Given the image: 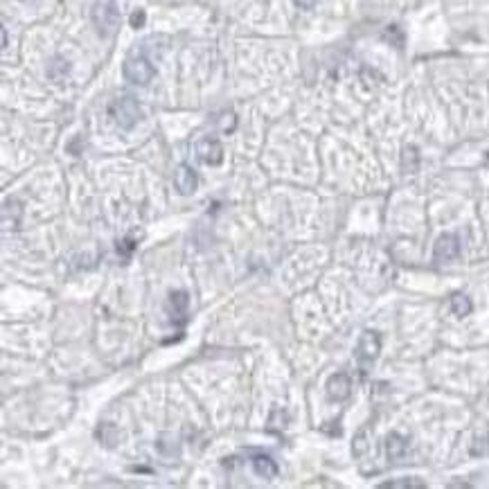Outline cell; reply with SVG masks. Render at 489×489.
<instances>
[{
  "label": "cell",
  "instance_id": "6",
  "mask_svg": "<svg viewBox=\"0 0 489 489\" xmlns=\"http://www.w3.org/2000/svg\"><path fill=\"white\" fill-rule=\"evenodd\" d=\"M196 156H199L201 163L212 165V167L221 165L223 163V145H221V140L214 138V136L201 138L199 142H196Z\"/></svg>",
  "mask_w": 489,
  "mask_h": 489
},
{
  "label": "cell",
  "instance_id": "8",
  "mask_svg": "<svg viewBox=\"0 0 489 489\" xmlns=\"http://www.w3.org/2000/svg\"><path fill=\"white\" fill-rule=\"evenodd\" d=\"M352 392V381L345 372H336L331 374L329 381H327V397L331 401H345Z\"/></svg>",
  "mask_w": 489,
  "mask_h": 489
},
{
  "label": "cell",
  "instance_id": "18",
  "mask_svg": "<svg viewBox=\"0 0 489 489\" xmlns=\"http://www.w3.org/2000/svg\"><path fill=\"white\" fill-rule=\"evenodd\" d=\"M295 5L300 7V10H311L313 5H316V0H293Z\"/></svg>",
  "mask_w": 489,
  "mask_h": 489
},
{
  "label": "cell",
  "instance_id": "20",
  "mask_svg": "<svg viewBox=\"0 0 489 489\" xmlns=\"http://www.w3.org/2000/svg\"><path fill=\"white\" fill-rule=\"evenodd\" d=\"M23 3H32V0H23Z\"/></svg>",
  "mask_w": 489,
  "mask_h": 489
},
{
  "label": "cell",
  "instance_id": "11",
  "mask_svg": "<svg viewBox=\"0 0 489 489\" xmlns=\"http://www.w3.org/2000/svg\"><path fill=\"white\" fill-rule=\"evenodd\" d=\"M406 451H408V440L404 438V435H399V433H390L388 438H386V456L388 460H401L406 456Z\"/></svg>",
  "mask_w": 489,
  "mask_h": 489
},
{
  "label": "cell",
  "instance_id": "17",
  "mask_svg": "<svg viewBox=\"0 0 489 489\" xmlns=\"http://www.w3.org/2000/svg\"><path fill=\"white\" fill-rule=\"evenodd\" d=\"M145 21H147V14H145V10H138V12L131 14V28H133V30L145 28Z\"/></svg>",
  "mask_w": 489,
  "mask_h": 489
},
{
  "label": "cell",
  "instance_id": "3",
  "mask_svg": "<svg viewBox=\"0 0 489 489\" xmlns=\"http://www.w3.org/2000/svg\"><path fill=\"white\" fill-rule=\"evenodd\" d=\"M109 113L111 118L116 120V124L122 127V129H133L140 120H142V109H140V104L133 100V98H118L111 102L109 107Z\"/></svg>",
  "mask_w": 489,
  "mask_h": 489
},
{
  "label": "cell",
  "instance_id": "16",
  "mask_svg": "<svg viewBox=\"0 0 489 489\" xmlns=\"http://www.w3.org/2000/svg\"><path fill=\"white\" fill-rule=\"evenodd\" d=\"M404 169L406 172L417 169V149L415 147H406L404 149Z\"/></svg>",
  "mask_w": 489,
  "mask_h": 489
},
{
  "label": "cell",
  "instance_id": "13",
  "mask_svg": "<svg viewBox=\"0 0 489 489\" xmlns=\"http://www.w3.org/2000/svg\"><path fill=\"white\" fill-rule=\"evenodd\" d=\"M68 70H70L68 61H64L61 57H57V59H52V61H50V66H48V77H50V80H55V82H61V80H64V77L68 75Z\"/></svg>",
  "mask_w": 489,
  "mask_h": 489
},
{
  "label": "cell",
  "instance_id": "4",
  "mask_svg": "<svg viewBox=\"0 0 489 489\" xmlns=\"http://www.w3.org/2000/svg\"><path fill=\"white\" fill-rule=\"evenodd\" d=\"M379 352H381V336L377 331L365 329L359 338V343H356V361H359V365L365 370L368 365L377 361Z\"/></svg>",
  "mask_w": 489,
  "mask_h": 489
},
{
  "label": "cell",
  "instance_id": "2",
  "mask_svg": "<svg viewBox=\"0 0 489 489\" xmlns=\"http://www.w3.org/2000/svg\"><path fill=\"white\" fill-rule=\"evenodd\" d=\"M122 75L133 86H147L156 77V68L145 55H129L122 64Z\"/></svg>",
  "mask_w": 489,
  "mask_h": 489
},
{
  "label": "cell",
  "instance_id": "1",
  "mask_svg": "<svg viewBox=\"0 0 489 489\" xmlns=\"http://www.w3.org/2000/svg\"><path fill=\"white\" fill-rule=\"evenodd\" d=\"M91 21H93L100 37H104V39L116 37L120 30V21H122L118 3L116 0H98L91 10Z\"/></svg>",
  "mask_w": 489,
  "mask_h": 489
},
{
  "label": "cell",
  "instance_id": "5",
  "mask_svg": "<svg viewBox=\"0 0 489 489\" xmlns=\"http://www.w3.org/2000/svg\"><path fill=\"white\" fill-rule=\"evenodd\" d=\"M460 257V239L458 234L444 232L438 237L433 246V261L435 264H451Z\"/></svg>",
  "mask_w": 489,
  "mask_h": 489
},
{
  "label": "cell",
  "instance_id": "12",
  "mask_svg": "<svg viewBox=\"0 0 489 489\" xmlns=\"http://www.w3.org/2000/svg\"><path fill=\"white\" fill-rule=\"evenodd\" d=\"M451 311L456 313V316L465 318L471 313V300L467 298L465 293H453L451 295Z\"/></svg>",
  "mask_w": 489,
  "mask_h": 489
},
{
  "label": "cell",
  "instance_id": "19",
  "mask_svg": "<svg viewBox=\"0 0 489 489\" xmlns=\"http://www.w3.org/2000/svg\"><path fill=\"white\" fill-rule=\"evenodd\" d=\"M7 48V30L3 28V50Z\"/></svg>",
  "mask_w": 489,
  "mask_h": 489
},
{
  "label": "cell",
  "instance_id": "9",
  "mask_svg": "<svg viewBox=\"0 0 489 489\" xmlns=\"http://www.w3.org/2000/svg\"><path fill=\"white\" fill-rule=\"evenodd\" d=\"M187 304H190V298L185 291H172L169 293V313H172V320L174 322H185L187 320Z\"/></svg>",
  "mask_w": 489,
  "mask_h": 489
},
{
  "label": "cell",
  "instance_id": "10",
  "mask_svg": "<svg viewBox=\"0 0 489 489\" xmlns=\"http://www.w3.org/2000/svg\"><path fill=\"white\" fill-rule=\"evenodd\" d=\"M250 467H252V471H255V474L259 476V478H266V480H270V478H275L277 476V471H279V467H277V462L270 458V456H255L250 460Z\"/></svg>",
  "mask_w": 489,
  "mask_h": 489
},
{
  "label": "cell",
  "instance_id": "15",
  "mask_svg": "<svg viewBox=\"0 0 489 489\" xmlns=\"http://www.w3.org/2000/svg\"><path fill=\"white\" fill-rule=\"evenodd\" d=\"M98 438L102 440L104 447H116V442L120 440V433L113 424H102L98 429Z\"/></svg>",
  "mask_w": 489,
  "mask_h": 489
},
{
  "label": "cell",
  "instance_id": "14",
  "mask_svg": "<svg viewBox=\"0 0 489 489\" xmlns=\"http://www.w3.org/2000/svg\"><path fill=\"white\" fill-rule=\"evenodd\" d=\"M424 489L426 483H422L419 478H404V480H390V483H381L379 489Z\"/></svg>",
  "mask_w": 489,
  "mask_h": 489
},
{
  "label": "cell",
  "instance_id": "7",
  "mask_svg": "<svg viewBox=\"0 0 489 489\" xmlns=\"http://www.w3.org/2000/svg\"><path fill=\"white\" fill-rule=\"evenodd\" d=\"M199 185V178H196V172L190 167V165H178L176 174H174V187L178 190V194L187 196V194H194Z\"/></svg>",
  "mask_w": 489,
  "mask_h": 489
}]
</instances>
